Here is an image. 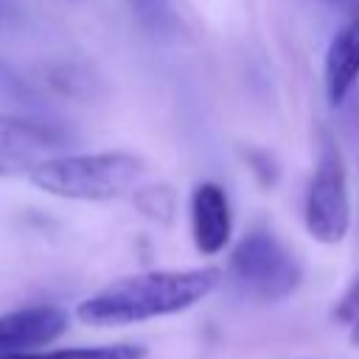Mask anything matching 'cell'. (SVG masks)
Wrapping results in <instances>:
<instances>
[{
    "instance_id": "obj_5",
    "label": "cell",
    "mask_w": 359,
    "mask_h": 359,
    "mask_svg": "<svg viewBox=\"0 0 359 359\" xmlns=\"http://www.w3.org/2000/svg\"><path fill=\"white\" fill-rule=\"evenodd\" d=\"M67 331V311L53 303L22 306L0 314V359L42 351Z\"/></svg>"
},
{
    "instance_id": "obj_9",
    "label": "cell",
    "mask_w": 359,
    "mask_h": 359,
    "mask_svg": "<svg viewBox=\"0 0 359 359\" xmlns=\"http://www.w3.org/2000/svg\"><path fill=\"white\" fill-rule=\"evenodd\" d=\"M3 359H146V348L135 342H115V345H93V348H53V351H31Z\"/></svg>"
},
{
    "instance_id": "obj_7",
    "label": "cell",
    "mask_w": 359,
    "mask_h": 359,
    "mask_svg": "<svg viewBox=\"0 0 359 359\" xmlns=\"http://www.w3.org/2000/svg\"><path fill=\"white\" fill-rule=\"evenodd\" d=\"M188 210H191V238L196 252L205 258L224 252L233 236V213L224 188L216 182H199L191 191Z\"/></svg>"
},
{
    "instance_id": "obj_4",
    "label": "cell",
    "mask_w": 359,
    "mask_h": 359,
    "mask_svg": "<svg viewBox=\"0 0 359 359\" xmlns=\"http://www.w3.org/2000/svg\"><path fill=\"white\" fill-rule=\"evenodd\" d=\"M230 269L261 300H280L300 280L294 255L272 233H250L233 250Z\"/></svg>"
},
{
    "instance_id": "obj_6",
    "label": "cell",
    "mask_w": 359,
    "mask_h": 359,
    "mask_svg": "<svg viewBox=\"0 0 359 359\" xmlns=\"http://www.w3.org/2000/svg\"><path fill=\"white\" fill-rule=\"evenodd\" d=\"M59 135L39 121L20 115H0V177L31 171L36 163L50 157Z\"/></svg>"
},
{
    "instance_id": "obj_10",
    "label": "cell",
    "mask_w": 359,
    "mask_h": 359,
    "mask_svg": "<svg viewBox=\"0 0 359 359\" xmlns=\"http://www.w3.org/2000/svg\"><path fill=\"white\" fill-rule=\"evenodd\" d=\"M132 202L143 216H149V219H154L160 224H168L171 216H174V191L168 185L140 188V191H135Z\"/></svg>"
},
{
    "instance_id": "obj_3",
    "label": "cell",
    "mask_w": 359,
    "mask_h": 359,
    "mask_svg": "<svg viewBox=\"0 0 359 359\" xmlns=\"http://www.w3.org/2000/svg\"><path fill=\"white\" fill-rule=\"evenodd\" d=\"M303 222L314 241L339 244L351 230V185L339 146L325 140L306 191Z\"/></svg>"
},
{
    "instance_id": "obj_11",
    "label": "cell",
    "mask_w": 359,
    "mask_h": 359,
    "mask_svg": "<svg viewBox=\"0 0 359 359\" xmlns=\"http://www.w3.org/2000/svg\"><path fill=\"white\" fill-rule=\"evenodd\" d=\"M334 323H339L348 334V342L359 348V272L351 278L348 289L334 303Z\"/></svg>"
},
{
    "instance_id": "obj_2",
    "label": "cell",
    "mask_w": 359,
    "mask_h": 359,
    "mask_svg": "<svg viewBox=\"0 0 359 359\" xmlns=\"http://www.w3.org/2000/svg\"><path fill=\"white\" fill-rule=\"evenodd\" d=\"M146 171L143 157L132 151L50 154L28 171V180L59 199L109 202L129 194Z\"/></svg>"
},
{
    "instance_id": "obj_12",
    "label": "cell",
    "mask_w": 359,
    "mask_h": 359,
    "mask_svg": "<svg viewBox=\"0 0 359 359\" xmlns=\"http://www.w3.org/2000/svg\"><path fill=\"white\" fill-rule=\"evenodd\" d=\"M325 3H331L337 8H345L351 17H359V0H325Z\"/></svg>"
},
{
    "instance_id": "obj_8",
    "label": "cell",
    "mask_w": 359,
    "mask_h": 359,
    "mask_svg": "<svg viewBox=\"0 0 359 359\" xmlns=\"http://www.w3.org/2000/svg\"><path fill=\"white\" fill-rule=\"evenodd\" d=\"M359 79V17H351L328 42L323 62V84L331 107H339Z\"/></svg>"
},
{
    "instance_id": "obj_1",
    "label": "cell",
    "mask_w": 359,
    "mask_h": 359,
    "mask_svg": "<svg viewBox=\"0 0 359 359\" xmlns=\"http://www.w3.org/2000/svg\"><path fill=\"white\" fill-rule=\"evenodd\" d=\"M222 286V269H146L115 278L76 306V317L93 328L137 325L171 314H182L208 300Z\"/></svg>"
}]
</instances>
